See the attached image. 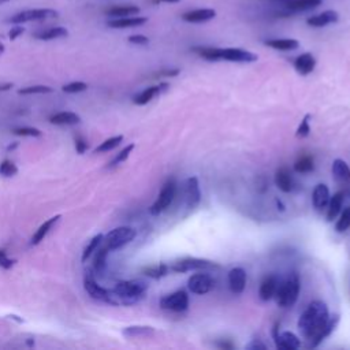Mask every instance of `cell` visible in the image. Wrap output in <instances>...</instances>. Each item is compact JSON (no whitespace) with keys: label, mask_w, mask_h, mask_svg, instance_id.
I'll use <instances>...</instances> for the list:
<instances>
[{"label":"cell","mask_w":350,"mask_h":350,"mask_svg":"<svg viewBox=\"0 0 350 350\" xmlns=\"http://www.w3.org/2000/svg\"><path fill=\"white\" fill-rule=\"evenodd\" d=\"M275 185L283 193H290L294 188V179L287 167H280L275 172Z\"/></svg>","instance_id":"16"},{"label":"cell","mask_w":350,"mask_h":350,"mask_svg":"<svg viewBox=\"0 0 350 350\" xmlns=\"http://www.w3.org/2000/svg\"><path fill=\"white\" fill-rule=\"evenodd\" d=\"M309 119H311V114H306L305 116L302 118V121H301V123H299L297 132H296V135H297L298 138H305V137H308L309 133H311Z\"/></svg>","instance_id":"41"},{"label":"cell","mask_w":350,"mask_h":350,"mask_svg":"<svg viewBox=\"0 0 350 350\" xmlns=\"http://www.w3.org/2000/svg\"><path fill=\"white\" fill-rule=\"evenodd\" d=\"M175 194H177V184H175V179H168L166 184L163 185V188H162V190H160L156 201H155V203L151 205V208H149L151 215H155V216H156V215H160L162 212H164L172 204L174 198H175Z\"/></svg>","instance_id":"5"},{"label":"cell","mask_w":350,"mask_h":350,"mask_svg":"<svg viewBox=\"0 0 350 350\" xmlns=\"http://www.w3.org/2000/svg\"><path fill=\"white\" fill-rule=\"evenodd\" d=\"M140 13V7L137 6H114L112 8H109L107 14L112 18H125V17H133Z\"/></svg>","instance_id":"29"},{"label":"cell","mask_w":350,"mask_h":350,"mask_svg":"<svg viewBox=\"0 0 350 350\" xmlns=\"http://www.w3.org/2000/svg\"><path fill=\"white\" fill-rule=\"evenodd\" d=\"M147 290L148 283L144 280H122L115 285L112 293H114L118 304L132 305V304L138 302L145 296Z\"/></svg>","instance_id":"3"},{"label":"cell","mask_w":350,"mask_h":350,"mask_svg":"<svg viewBox=\"0 0 350 350\" xmlns=\"http://www.w3.org/2000/svg\"><path fill=\"white\" fill-rule=\"evenodd\" d=\"M4 52V45L0 44V54H3Z\"/></svg>","instance_id":"56"},{"label":"cell","mask_w":350,"mask_h":350,"mask_svg":"<svg viewBox=\"0 0 350 350\" xmlns=\"http://www.w3.org/2000/svg\"><path fill=\"white\" fill-rule=\"evenodd\" d=\"M88 148H89V145H88V142L83 140L81 135H78L76 138V149L77 152L80 153V155H82V153H85L86 151H88Z\"/></svg>","instance_id":"47"},{"label":"cell","mask_w":350,"mask_h":350,"mask_svg":"<svg viewBox=\"0 0 350 350\" xmlns=\"http://www.w3.org/2000/svg\"><path fill=\"white\" fill-rule=\"evenodd\" d=\"M322 4V0H290L285 6L294 11H304V10H311Z\"/></svg>","instance_id":"33"},{"label":"cell","mask_w":350,"mask_h":350,"mask_svg":"<svg viewBox=\"0 0 350 350\" xmlns=\"http://www.w3.org/2000/svg\"><path fill=\"white\" fill-rule=\"evenodd\" d=\"M227 279H229L230 290L234 294H241L245 290V286H246V272H245L243 268L236 267L233 268V269H230Z\"/></svg>","instance_id":"15"},{"label":"cell","mask_w":350,"mask_h":350,"mask_svg":"<svg viewBox=\"0 0 350 350\" xmlns=\"http://www.w3.org/2000/svg\"><path fill=\"white\" fill-rule=\"evenodd\" d=\"M13 88V83H4V85H0V92H4V90H10Z\"/></svg>","instance_id":"52"},{"label":"cell","mask_w":350,"mask_h":350,"mask_svg":"<svg viewBox=\"0 0 350 350\" xmlns=\"http://www.w3.org/2000/svg\"><path fill=\"white\" fill-rule=\"evenodd\" d=\"M339 19V14L334 10H327L324 13L319 14V15H313L306 19V24L312 27H323L325 25L334 24Z\"/></svg>","instance_id":"20"},{"label":"cell","mask_w":350,"mask_h":350,"mask_svg":"<svg viewBox=\"0 0 350 350\" xmlns=\"http://www.w3.org/2000/svg\"><path fill=\"white\" fill-rule=\"evenodd\" d=\"M279 323H275L274 330H272V334H274V341L275 345L278 349H283V350H297L298 348H301V341L299 338L290 331H279Z\"/></svg>","instance_id":"12"},{"label":"cell","mask_w":350,"mask_h":350,"mask_svg":"<svg viewBox=\"0 0 350 350\" xmlns=\"http://www.w3.org/2000/svg\"><path fill=\"white\" fill-rule=\"evenodd\" d=\"M128 40L129 43L135 45H147L149 43V38L147 36H142V34H134V36H130Z\"/></svg>","instance_id":"46"},{"label":"cell","mask_w":350,"mask_h":350,"mask_svg":"<svg viewBox=\"0 0 350 350\" xmlns=\"http://www.w3.org/2000/svg\"><path fill=\"white\" fill-rule=\"evenodd\" d=\"M299 290H301V280L296 272L290 275L286 280L279 283L275 293L276 304L280 308H292L298 299Z\"/></svg>","instance_id":"4"},{"label":"cell","mask_w":350,"mask_h":350,"mask_svg":"<svg viewBox=\"0 0 350 350\" xmlns=\"http://www.w3.org/2000/svg\"><path fill=\"white\" fill-rule=\"evenodd\" d=\"M15 264V260H11L8 256L6 255V252L0 250V267L4 269H11Z\"/></svg>","instance_id":"45"},{"label":"cell","mask_w":350,"mask_h":350,"mask_svg":"<svg viewBox=\"0 0 350 350\" xmlns=\"http://www.w3.org/2000/svg\"><path fill=\"white\" fill-rule=\"evenodd\" d=\"M245 348H246V349H266L267 346L264 344H261L259 339H253V341L249 345H246Z\"/></svg>","instance_id":"50"},{"label":"cell","mask_w":350,"mask_h":350,"mask_svg":"<svg viewBox=\"0 0 350 350\" xmlns=\"http://www.w3.org/2000/svg\"><path fill=\"white\" fill-rule=\"evenodd\" d=\"M13 133L19 137H41V132L36 128H17L14 129Z\"/></svg>","instance_id":"43"},{"label":"cell","mask_w":350,"mask_h":350,"mask_svg":"<svg viewBox=\"0 0 350 350\" xmlns=\"http://www.w3.org/2000/svg\"><path fill=\"white\" fill-rule=\"evenodd\" d=\"M96 252H97V253H96L93 267H95V269L97 271V272H102L103 269H104V267H106V261H107V256H108L109 249L104 245L102 249L97 248Z\"/></svg>","instance_id":"36"},{"label":"cell","mask_w":350,"mask_h":350,"mask_svg":"<svg viewBox=\"0 0 350 350\" xmlns=\"http://www.w3.org/2000/svg\"><path fill=\"white\" fill-rule=\"evenodd\" d=\"M4 1H8V0H0V3H4Z\"/></svg>","instance_id":"57"},{"label":"cell","mask_w":350,"mask_h":350,"mask_svg":"<svg viewBox=\"0 0 350 350\" xmlns=\"http://www.w3.org/2000/svg\"><path fill=\"white\" fill-rule=\"evenodd\" d=\"M171 269H170V266H167L164 263H159V264H155V266H149V267H145L142 269V274L147 275L149 278L152 279H162L163 276L168 275Z\"/></svg>","instance_id":"32"},{"label":"cell","mask_w":350,"mask_h":350,"mask_svg":"<svg viewBox=\"0 0 350 350\" xmlns=\"http://www.w3.org/2000/svg\"><path fill=\"white\" fill-rule=\"evenodd\" d=\"M103 238H104V236H103V234H97V236H95L93 238H92V240H90V242L88 243V246H86V248H85V250H83L82 261L88 260L90 256H92V253L97 250V248L100 246V243L103 242Z\"/></svg>","instance_id":"37"},{"label":"cell","mask_w":350,"mask_h":350,"mask_svg":"<svg viewBox=\"0 0 350 350\" xmlns=\"http://www.w3.org/2000/svg\"><path fill=\"white\" fill-rule=\"evenodd\" d=\"M160 308L171 312H185L189 308V296L185 290H177L160 299Z\"/></svg>","instance_id":"8"},{"label":"cell","mask_w":350,"mask_h":350,"mask_svg":"<svg viewBox=\"0 0 350 350\" xmlns=\"http://www.w3.org/2000/svg\"><path fill=\"white\" fill-rule=\"evenodd\" d=\"M179 69H167V70H162V71H159L156 76H159V77H175V76H178L179 74Z\"/></svg>","instance_id":"49"},{"label":"cell","mask_w":350,"mask_h":350,"mask_svg":"<svg viewBox=\"0 0 350 350\" xmlns=\"http://www.w3.org/2000/svg\"><path fill=\"white\" fill-rule=\"evenodd\" d=\"M348 229H350V207L345 208V211L341 214V216L335 223V230L338 233H345Z\"/></svg>","instance_id":"38"},{"label":"cell","mask_w":350,"mask_h":350,"mask_svg":"<svg viewBox=\"0 0 350 350\" xmlns=\"http://www.w3.org/2000/svg\"><path fill=\"white\" fill-rule=\"evenodd\" d=\"M135 230L128 226H122L116 229L111 230L107 236L103 238V241L106 242V246L109 250H116V249L123 248L125 245H128L135 238Z\"/></svg>","instance_id":"6"},{"label":"cell","mask_w":350,"mask_h":350,"mask_svg":"<svg viewBox=\"0 0 350 350\" xmlns=\"http://www.w3.org/2000/svg\"><path fill=\"white\" fill-rule=\"evenodd\" d=\"M69 36V30L66 27L62 26H56V27H50L47 30H41V32L34 33V38L37 40H43V41H48V40H55V38L67 37Z\"/></svg>","instance_id":"27"},{"label":"cell","mask_w":350,"mask_h":350,"mask_svg":"<svg viewBox=\"0 0 350 350\" xmlns=\"http://www.w3.org/2000/svg\"><path fill=\"white\" fill-rule=\"evenodd\" d=\"M24 32H25V29H24L22 26H15V27H11V30L8 33V37H10V40H15V38L19 37Z\"/></svg>","instance_id":"48"},{"label":"cell","mask_w":350,"mask_h":350,"mask_svg":"<svg viewBox=\"0 0 350 350\" xmlns=\"http://www.w3.org/2000/svg\"><path fill=\"white\" fill-rule=\"evenodd\" d=\"M60 219V215H56V216L51 217V219H48V220H45L40 227H38V230L33 234L32 237V245H38L41 241H44V238L47 237V234L50 233L52 230V227L55 226L57 223V220Z\"/></svg>","instance_id":"26"},{"label":"cell","mask_w":350,"mask_h":350,"mask_svg":"<svg viewBox=\"0 0 350 350\" xmlns=\"http://www.w3.org/2000/svg\"><path fill=\"white\" fill-rule=\"evenodd\" d=\"M17 147H18V142H14V144H11V145L7 147V151H14Z\"/></svg>","instance_id":"53"},{"label":"cell","mask_w":350,"mask_h":350,"mask_svg":"<svg viewBox=\"0 0 350 350\" xmlns=\"http://www.w3.org/2000/svg\"><path fill=\"white\" fill-rule=\"evenodd\" d=\"M145 17H125V18H114L108 21V26L112 29H126V27H137L147 24Z\"/></svg>","instance_id":"22"},{"label":"cell","mask_w":350,"mask_h":350,"mask_svg":"<svg viewBox=\"0 0 350 350\" xmlns=\"http://www.w3.org/2000/svg\"><path fill=\"white\" fill-rule=\"evenodd\" d=\"M279 286V279L275 275H268L261 282L260 289H259V296L263 301H269L274 298L276 289Z\"/></svg>","instance_id":"19"},{"label":"cell","mask_w":350,"mask_h":350,"mask_svg":"<svg viewBox=\"0 0 350 350\" xmlns=\"http://www.w3.org/2000/svg\"><path fill=\"white\" fill-rule=\"evenodd\" d=\"M316 67V59L313 56L312 54L305 52V54H301L299 56L296 57L294 60V69L297 70L298 74L301 76H308L311 74Z\"/></svg>","instance_id":"17"},{"label":"cell","mask_w":350,"mask_h":350,"mask_svg":"<svg viewBox=\"0 0 350 350\" xmlns=\"http://www.w3.org/2000/svg\"><path fill=\"white\" fill-rule=\"evenodd\" d=\"M156 1H163V3H179L181 0H156Z\"/></svg>","instance_id":"55"},{"label":"cell","mask_w":350,"mask_h":350,"mask_svg":"<svg viewBox=\"0 0 350 350\" xmlns=\"http://www.w3.org/2000/svg\"><path fill=\"white\" fill-rule=\"evenodd\" d=\"M18 172V167L14 164L11 160H3L0 164V175L6 177V178H11L15 174Z\"/></svg>","instance_id":"40"},{"label":"cell","mask_w":350,"mask_h":350,"mask_svg":"<svg viewBox=\"0 0 350 350\" xmlns=\"http://www.w3.org/2000/svg\"><path fill=\"white\" fill-rule=\"evenodd\" d=\"M266 45L278 51H294L299 47V43L294 38H272L267 40Z\"/></svg>","instance_id":"24"},{"label":"cell","mask_w":350,"mask_h":350,"mask_svg":"<svg viewBox=\"0 0 350 350\" xmlns=\"http://www.w3.org/2000/svg\"><path fill=\"white\" fill-rule=\"evenodd\" d=\"M330 319V312H328V306L324 301L322 299H315L309 305L306 306V309L299 316L298 323V332L301 337L305 341L309 342V348L316 341L319 334L322 332L323 327Z\"/></svg>","instance_id":"1"},{"label":"cell","mask_w":350,"mask_h":350,"mask_svg":"<svg viewBox=\"0 0 350 350\" xmlns=\"http://www.w3.org/2000/svg\"><path fill=\"white\" fill-rule=\"evenodd\" d=\"M212 268H219L216 263L205 259H197V257H185L179 260L174 261L170 269L178 274L189 272V271H200V269H212Z\"/></svg>","instance_id":"7"},{"label":"cell","mask_w":350,"mask_h":350,"mask_svg":"<svg viewBox=\"0 0 350 350\" xmlns=\"http://www.w3.org/2000/svg\"><path fill=\"white\" fill-rule=\"evenodd\" d=\"M153 334H155V328L151 325H132L123 330V335L128 338L152 337Z\"/></svg>","instance_id":"31"},{"label":"cell","mask_w":350,"mask_h":350,"mask_svg":"<svg viewBox=\"0 0 350 350\" xmlns=\"http://www.w3.org/2000/svg\"><path fill=\"white\" fill-rule=\"evenodd\" d=\"M313 170H315V162L311 155H304L294 163V171L298 174H308Z\"/></svg>","instance_id":"34"},{"label":"cell","mask_w":350,"mask_h":350,"mask_svg":"<svg viewBox=\"0 0 350 350\" xmlns=\"http://www.w3.org/2000/svg\"><path fill=\"white\" fill-rule=\"evenodd\" d=\"M170 88V85L167 82H162L159 85H155V86H149L145 90H142L141 93H138L137 96H134L133 103L135 106H145L149 102H152L156 96L162 95L163 92H166Z\"/></svg>","instance_id":"14"},{"label":"cell","mask_w":350,"mask_h":350,"mask_svg":"<svg viewBox=\"0 0 350 350\" xmlns=\"http://www.w3.org/2000/svg\"><path fill=\"white\" fill-rule=\"evenodd\" d=\"M330 201V189L325 184H319L315 186L312 193L313 207L318 211H323L327 208Z\"/></svg>","instance_id":"18"},{"label":"cell","mask_w":350,"mask_h":350,"mask_svg":"<svg viewBox=\"0 0 350 350\" xmlns=\"http://www.w3.org/2000/svg\"><path fill=\"white\" fill-rule=\"evenodd\" d=\"M193 51L210 62L227 60L237 63H252L257 60V55L242 48H214V47H194Z\"/></svg>","instance_id":"2"},{"label":"cell","mask_w":350,"mask_h":350,"mask_svg":"<svg viewBox=\"0 0 350 350\" xmlns=\"http://www.w3.org/2000/svg\"><path fill=\"white\" fill-rule=\"evenodd\" d=\"M216 17V11L212 8H200V10H193L188 11L182 15V19L186 22H193V24H200V22H207L210 19H214Z\"/></svg>","instance_id":"21"},{"label":"cell","mask_w":350,"mask_h":350,"mask_svg":"<svg viewBox=\"0 0 350 350\" xmlns=\"http://www.w3.org/2000/svg\"><path fill=\"white\" fill-rule=\"evenodd\" d=\"M122 141H123V135H115V137H111V138L106 140L104 142H102L99 147L96 148L95 152L96 153L109 152V151H112V149H115L116 147H119Z\"/></svg>","instance_id":"35"},{"label":"cell","mask_w":350,"mask_h":350,"mask_svg":"<svg viewBox=\"0 0 350 350\" xmlns=\"http://www.w3.org/2000/svg\"><path fill=\"white\" fill-rule=\"evenodd\" d=\"M83 287L86 290V293L89 294L90 297L97 301H103V302H107V304H112V305H118L116 298L112 292H109L107 289H104L100 285H97V282L95 280V278L92 275H88L85 280H83Z\"/></svg>","instance_id":"10"},{"label":"cell","mask_w":350,"mask_h":350,"mask_svg":"<svg viewBox=\"0 0 350 350\" xmlns=\"http://www.w3.org/2000/svg\"><path fill=\"white\" fill-rule=\"evenodd\" d=\"M276 205H278V210H280V211H285V205H283V204L280 203L279 200H276Z\"/></svg>","instance_id":"54"},{"label":"cell","mask_w":350,"mask_h":350,"mask_svg":"<svg viewBox=\"0 0 350 350\" xmlns=\"http://www.w3.org/2000/svg\"><path fill=\"white\" fill-rule=\"evenodd\" d=\"M217 346L220 348V349H234V345L231 344V342H229V341H220V342H217Z\"/></svg>","instance_id":"51"},{"label":"cell","mask_w":350,"mask_h":350,"mask_svg":"<svg viewBox=\"0 0 350 350\" xmlns=\"http://www.w3.org/2000/svg\"><path fill=\"white\" fill-rule=\"evenodd\" d=\"M216 280L214 279L210 274L205 272H198V274L191 275L188 280V287L191 293L194 294H207L215 287Z\"/></svg>","instance_id":"11"},{"label":"cell","mask_w":350,"mask_h":350,"mask_svg":"<svg viewBox=\"0 0 350 350\" xmlns=\"http://www.w3.org/2000/svg\"><path fill=\"white\" fill-rule=\"evenodd\" d=\"M134 147H135L134 144H129L128 147L123 148L121 152L115 156L114 160L111 162V166H116V164H121V163H123V162H126V160L129 159V156H130V153L133 152Z\"/></svg>","instance_id":"42"},{"label":"cell","mask_w":350,"mask_h":350,"mask_svg":"<svg viewBox=\"0 0 350 350\" xmlns=\"http://www.w3.org/2000/svg\"><path fill=\"white\" fill-rule=\"evenodd\" d=\"M338 323H339V315H334V316H331V318L328 319V322L325 323V325L323 327V330H322V332L319 334V337L316 338V341L313 342L311 348H318L319 345L322 344L325 338L330 337L332 332L335 331Z\"/></svg>","instance_id":"28"},{"label":"cell","mask_w":350,"mask_h":350,"mask_svg":"<svg viewBox=\"0 0 350 350\" xmlns=\"http://www.w3.org/2000/svg\"><path fill=\"white\" fill-rule=\"evenodd\" d=\"M332 174L338 181L348 182L350 181V167L342 159H335L332 163Z\"/></svg>","instance_id":"30"},{"label":"cell","mask_w":350,"mask_h":350,"mask_svg":"<svg viewBox=\"0 0 350 350\" xmlns=\"http://www.w3.org/2000/svg\"><path fill=\"white\" fill-rule=\"evenodd\" d=\"M50 122L52 125H59V126H69V125H77L81 122V116L74 114V112H59L50 116Z\"/></svg>","instance_id":"25"},{"label":"cell","mask_w":350,"mask_h":350,"mask_svg":"<svg viewBox=\"0 0 350 350\" xmlns=\"http://www.w3.org/2000/svg\"><path fill=\"white\" fill-rule=\"evenodd\" d=\"M59 17V13L51 8H37V10H26L22 13H18L8 18V22L11 24H25L32 21H44Z\"/></svg>","instance_id":"9"},{"label":"cell","mask_w":350,"mask_h":350,"mask_svg":"<svg viewBox=\"0 0 350 350\" xmlns=\"http://www.w3.org/2000/svg\"><path fill=\"white\" fill-rule=\"evenodd\" d=\"M185 203L189 210L196 208L200 201H201V191H200V185H198L197 177H190L185 181Z\"/></svg>","instance_id":"13"},{"label":"cell","mask_w":350,"mask_h":350,"mask_svg":"<svg viewBox=\"0 0 350 350\" xmlns=\"http://www.w3.org/2000/svg\"><path fill=\"white\" fill-rule=\"evenodd\" d=\"M344 200V191H337L332 197H330V201H328V205H327V220L328 222H332L334 219H337L338 215L341 214Z\"/></svg>","instance_id":"23"},{"label":"cell","mask_w":350,"mask_h":350,"mask_svg":"<svg viewBox=\"0 0 350 350\" xmlns=\"http://www.w3.org/2000/svg\"><path fill=\"white\" fill-rule=\"evenodd\" d=\"M63 92H66V93H80V92H83V90L88 89V85L85 82H71V83H67V85H64L63 88Z\"/></svg>","instance_id":"44"},{"label":"cell","mask_w":350,"mask_h":350,"mask_svg":"<svg viewBox=\"0 0 350 350\" xmlns=\"http://www.w3.org/2000/svg\"><path fill=\"white\" fill-rule=\"evenodd\" d=\"M54 89L51 86L45 85H36V86H27L18 90V95H38V93H52Z\"/></svg>","instance_id":"39"}]
</instances>
